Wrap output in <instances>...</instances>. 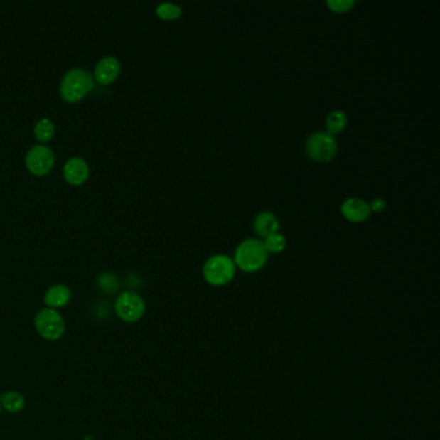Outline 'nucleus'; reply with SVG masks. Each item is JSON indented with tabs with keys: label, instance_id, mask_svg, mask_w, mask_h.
<instances>
[{
	"label": "nucleus",
	"instance_id": "obj_14",
	"mask_svg": "<svg viewBox=\"0 0 440 440\" xmlns=\"http://www.w3.org/2000/svg\"><path fill=\"white\" fill-rule=\"evenodd\" d=\"M0 405L9 413L21 412L25 407V398L20 392H6L0 395Z\"/></svg>",
	"mask_w": 440,
	"mask_h": 440
},
{
	"label": "nucleus",
	"instance_id": "obj_11",
	"mask_svg": "<svg viewBox=\"0 0 440 440\" xmlns=\"http://www.w3.org/2000/svg\"><path fill=\"white\" fill-rule=\"evenodd\" d=\"M279 227V220L272 212H261L253 220V230L261 238L265 239L274 232H278Z\"/></svg>",
	"mask_w": 440,
	"mask_h": 440
},
{
	"label": "nucleus",
	"instance_id": "obj_5",
	"mask_svg": "<svg viewBox=\"0 0 440 440\" xmlns=\"http://www.w3.org/2000/svg\"><path fill=\"white\" fill-rule=\"evenodd\" d=\"M306 154L311 161L327 163L335 158L338 150L337 140L327 132L313 133L305 145Z\"/></svg>",
	"mask_w": 440,
	"mask_h": 440
},
{
	"label": "nucleus",
	"instance_id": "obj_17",
	"mask_svg": "<svg viewBox=\"0 0 440 440\" xmlns=\"http://www.w3.org/2000/svg\"><path fill=\"white\" fill-rule=\"evenodd\" d=\"M156 14L161 20L173 21V20H177V18L181 17L182 9L180 6L173 4V3H161L156 7Z\"/></svg>",
	"mask_w": 440,
	"mask_h": 440
},
{
	"label": "nucleus",
	"instance_id": "obj_19",
	"mask_svg": "<svg viewBox=\"0 0 440 440\" xmlns=\"http://www.w3.org/2000/svg\"><path fill=\"white\" fill-rule=\"evenodd\" d=\"M368 204H370V213H372V212L380 213V212H382V210H385V208H386V200L382 199V198H376V199H373V200L368 203Z\"/></svg>",
	"mask_w": 440,
	"mask_h": 440
},
{
	"label": "nucleus",
	"instance_id": "obj_12",
	"mask_svg": "<svg viewBox=\"0 0 440 440\" xmlns=\"http://www.w3.org/2000/svg\"><path fill=\"white\" fill-rule=\"evenodd\" d=\"M71 300V291L69 286L56 284L50 286L44 296V304L49 308H60L66 306Z\"/></svg>",
	"mask_w": 440,
	"mask_h": 440
},
{
	"label": "nucleus",
	"instance_id": "obj_1",
	"mask_svg": "<svg viewBox=\"0 0 440 440\" xmlns=\"http://www.w3.org/2000/svg\"><path fill=\"white\" fill-rule=\"evenodd\" d=\"M269 253L259 239H245L239 243L234 253L235 267L245 273H256L267 264Z\"/></svg>",
	"mask_w": 440,
	"mask_h": 440
},
{
	"label": "nucleus",
	"instance_id": "obj_20",
	"mask_svg": "<svg viewBox=\"0 0 440 440\" xmlns=\"http://www.w3.org/2000/svg\"><path fill=\"white\" fill-rule=\"evenodd\" d=\"M0 412H1V405H0Z\"/></svg>",
	"mask_w": 440,
	"mask_h": 440
},
{
	"label": "nucleus",
	"instance_id": "obj_6",
	"mask_svg": "<svg viewBox=\"0 0 440 440\" xmlns=\"http://www.w3.org/2000/svg\"><path fill=\"white\" fill-rule=\"evenodd\" d=\"M146 311V304L136 292H123L115 301V313L126 323L140 321Z\"/></svg>",
	"mask_w": 440,
	"mask_h": 440
},
{
	"label": "nucleus",
	"instance_id": "obj_4",
	"mask_svg": "<svg viewBox=\"0 0 440 440\" xmlns=\"http://www.w3.org/2000/svg\"><path fill=\"white\" fill-rule=\"evenodd\" d=\"M36 332L47 341H57L65 333V321L55 308H44L39 310L34 319Z\"/></svg>",
	"mask_w": 440,
	"mask_h": 440
},
{
	"label": "nucleus",
	"instance_id": "obj_10",
	"mask_svg": "<svg viewBox=\"0 0 440 440\" xmlns=\"http://www.w3.org/2000/svg\"><path fill=\"white\" fill-rule=\"evenodd\" d=\"M90 176V167L83 158H71L63 166V177L71 185H82Z\"/></svg>",
	"mask_w": 440,
	"mask_h": 440
},
{
	"label": "nucleus",
	"instance_id": "obj_18",
	"mask_svg": "<svg viewBox=\"0 0 440 440\" xmlns=\"http://www.w3.org/2000/svg\"><path fill=\"white\" fill-rule=\"evenodd\" d=\"M326 4L333 14H348L355 6L353 0H328Z\"/></svg>",
	"mask_w": 440,
	"mask_h": 440
},
{
	"label": "nucleus",
	"instance_id": "obj_15",
	"mask_svg": "<svg viewBox=\"0 0 440 440\" xmlns=\"http://www.w3.org/2000/svg\"><path fill=\"white\" fill-rule=\"evenodd\" d=\"M34 134H36V140L42 142V144H45V142L52 140L53 136H55L53 122H50L47 118L38 120L36 127H34Z\"/></svg>",
	"mask_w": 440,
	"mask_h": 440
},
{
	"label": "nucleus",
	"instance_id": "obj_9",
	"mask_svg": "<svg viewBox=\"0 0 440 440\" xmlns=\"http://www.w3.org/2000/svg\"><path fill=\"white\" fill-rule=\"evenodd\" d=\"M119 60L117 57L107 56L98 61L95 68V73H93V79L97 83L107 85V84H112L117 77H119Z\"/></svg>",
	"mask_w": 440,
	"mask_h": 440
},
{
	"label": "nucleus",
	"instance_id": "obj_7",
	"mask_svg": "<svg viewBox=\"0 0 440 440\" xmlns=\"http://www.w3.org/2000/svg\"><path fill=\"white\" fill-rule=\"evenodd\" d=\"M55 164V154L50 147L36 145L28 150L26 155V167L36 176H44L50 172Z\"/></svg>",
	"mask_w": 440,
	"mask_h": 440
},
{
	"label": "nucleus",
	"instance_id": "obj_3",
	"mask_svg": "<svg viewBox=\"0 0 440 440\" xmlns=\"http://www.w3.org/2000/svg\"><path fill=\"white\" fill-rule=\"evenodd\" d=\"M237 267L226 254H215L203 266V278L212 286H227L235 278Z\"/></svg>",
	"mask_w": 440,
	"mask_h": 440
},
{
	"label": "nucleus",
	"instance_id": "obj_13",
	"mask_svg": "<svg viewBox=\"0 0 440 440\" xmlns=\"http://www.w3.org/2000/svg\"><path fill=\"white\" fill-rule=\"evenodd\" d=\"M348 126V115L343 110H333L328 114L326 119V132L336 137L337 134L343 132Z\"/></svg>",
	"mask_w": 440,
	"mask_h": 440
},
{
	"label": "nucleus",
	"instance_id": "obj_16",
	"mask_svg": "<svg viewBox=\"0 0 440 440\" xmlns=\"http://www.w3.org/2000/svg\"><path fill=\"white\" fill-rule=\"evenodd\" d=\"M262 243H264V247H265L269 254L270 253H280V252L286 249V238L278 231V232H274L272 235L266 237Z\"/></svg>",
	"mask_w": 440,
	"mask_h": 440
},
{
	"label": "nucleus",
	"instance_id": "obj_2",
	"mask_svg": "<svg viewBox=\"0 0 440 440\" xmlns=\"http://www.w3.org/2000/svg\"><path fill=\"white\" fill-rule=\"evenodd\" d=\"M93 85L95 79L92 73L85 69L75 68L63 75L60 84V93L65 101L77 102L93 90Z\"/></svg>",
	"mask_w": 440,
	"mask_h": 440
},
{
	"label": "nucleus",
	"instance_id": "obj_8",
	"mask_svg": "<svg viewBox=\"0 0 440 440\" xmlns=\"http://www.w3.org/2000/svg\"><path fill=\"white\" fill-rule=\"evenodd\" d=\"M341 213L350 222L362 224L370 218V204L360 198H348L341 204Z\"/></svg>",
	"mask_w": 440,
	"mask_h": 440
}]
</instances>
